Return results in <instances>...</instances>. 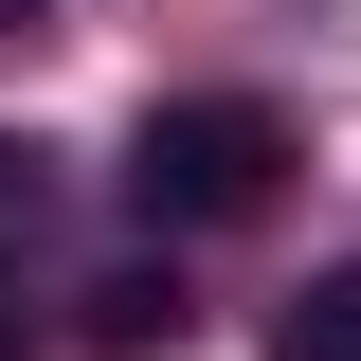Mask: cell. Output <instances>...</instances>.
I'll use <instances>...</instances> for the list:
<instances>
[{"label": "cell", "mask_w": 361, "mask_h": 361, "mask_svg": "<svg viewBox=\"0 0 361 361\" xmlns=\"http://www.w3.org/2000/svg\"><path fill=\"white\" fill-rule=\"evenodd\" d=\"M180 325H199V307H180V271H109V289H90V343H109V361H163Z\"/></svg>", "instance_id": "obj_3"}, {"label": "cell", "mask_w": 361, "mask_h": 361, "mask_svg": "<svg viewBox=\"0 0 361 361\" xmlns=\"http://www.w3.org/2000/svg\"><path fill=\"white\" fill-rule=\"evenodd\" d=\"M271 163H289V127H271L253 90H163L127 127V217L145 235H217V217L271 199Z\"/></svg>", "instance_id": "obj_1"}, {"label": "cell", "mask_w": 361, "mask_h": 361, "mask_svg": "<svg viewBox=\"0 0 361 361\" xmlns=\"http://www.w3.org/2000/svg\"><path fill=\"white\" fill-rule=\"evenodd\" d=\"M0 343H18V307H0Z\"/></svg>", "instance_id": "obj_6"}, {"label": "cell", "mask_w": 361, "mask_h": 361, "mask_svg": "<svg viewBox=\"0 0 361 361\" xmlns=\"http://www.w3.org/2000/svg\"><path fill=\"white\" fill-rule=\"evenodd\" d=\"M271 361H361V253H325L289 307H271Z\"/></svg>", "instance_id": "obj_2"}, {"label": "cell", "mask_w": 361, "mask_h": 361, "mask_svg": "<svg viewBox=\"0 0 361 361\" xmlns=\"http://www.w3.org/2000/svg\"><path fill=\"white\" fill-rule=\"evenodd\" d=\"M18 18H54V0H0V37H18Z\"/></svg>", "instance_id": "obj_5"}, {"label": "cell", "mask_w": 361, "mask_h": 361, "mask_svg": "<svg viewBox=\"0 0 361 361\" xmlns=\"http://www.w3.org/2000/svg\"><path fill=\"white\" fill-rule=\"evenodd\" d=\"M37 199H54V180H37V145L0 127V253H18V235H37Z\"/></svg>", "instance_id": "obj_4"}]
</instances>
